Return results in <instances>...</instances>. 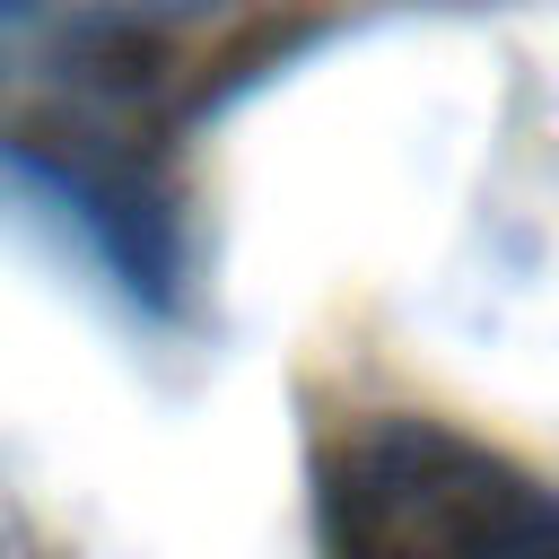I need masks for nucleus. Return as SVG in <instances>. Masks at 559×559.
I'll use <instances>...</instances> for the list:
<instances>
[{"mask_svg": "<svg viewBox=\"0 0 559 559\" xmlns=\"http://www.w3.org/2000/svg\"><path fill=\"white\" fill-rule=\"evenodd\" d=\"M314 507L332 559H559V480L419 411L349 419Z\"/></svg>", "mask_w": 559, "mask_h": 559, "instance_id": "obj_1", "label": "nucleus"}, {"mask_svg": "<svg viewBox=\"0 0 559 559\" xmlns=\"http://www.w3.org/2000/svg\"><path fill=\"white\" fill-rule=\"evenodd\" d=\"M0 559H9V550H0Z\"/></svg>", "mask_w": 559, "mask_h": 559, "instance_id": "obj_3", "label": "nucleus"}, {"mask_svg": "<svg viewBox=\"0 0 559 559\" xmlns=\"http://www.w3.org/2000/svg\"><path fill=\"white\" fill-rule=\"evenodd\" d=\"M26 9H35V0H0V17H26Z\"/></svg>", "mask_w": 559, "mask_h": 559, "instance_id": "obj_2", "label": "nucleus"}]
</instances>
